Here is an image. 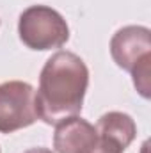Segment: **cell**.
I'll return each mask as SVG.
<instances>
[{
  "mask_svg": "<svg viewBox=\"0 0 151 153\" xmlns=\"http://www.w3.org/2000/svg\"><path fill=\"white\" fill-rule=\"evenodd\" d=\"M89 85V70L73 52L53 53L39 76L36 93L38 117L46 125L76 116L82 111L84 96Z\"/></svg>",
  "mask_w": 151,
  "mask_h": 153,
  "instance_id": "obj_1",
  "label": "cell"
},
{
  "mask_svg": "<svg viewBox=\"0 0 151 153\" xmlns=\"http://www.w3.org/2000/svg\"><path fill=\"white\" fill-rule=\"evenodd\" d=\"M110 53L114 62L130 71L137 91L150 98L151 75V32L148 27L130 25L114 34L110 41Z\"/></svg>",
  "mask_w": 151,
  "mask_h": 153,
  "instance_id": "obj_2",
  "label": "cell"
},
{
  "mask_svg": "<svg viewBox=\"0 0 151 153\" xmlns=\"http://www.w3.org/2000/svg\"><path fill=\"white\" fill-rule=\"evenodd\" d=\"M18 34L30 50L61 48L70 39L66 20L48 5H30L18 20Z\"/></svg>",
  "mask_w": 151,
  "mask_h": 153,
  "instance_id": "obj_3",
  "label": "cell"
},
{
  "mask_svg": "<svg viewBox=\"0 0 151 153\" xmlns=\"http://www.w3.org/2000/svg\"><path fill=\"white\" fill-rule=\"evenodd\" d=\"M36 91L21 80L0 84V132L11 134L36 123Z\"/></svg>",
  "mask_w": 151,
  "mask_h": 153,
  "instance_id": "obj_4",
  "label": "cell"
},
{
  "mask_svg": "<svg viewBox=\"0 0 151 153\" xmlns=\"http://www.w3.org/2000/svg\"><path fill=\"white\" fill-rule=\"evenodd\" d=\"M96 144V126L78 116L66 117L55 126L53 148L57 153H91Z\"/></svg>",
  "mask_w": 151,
  "mask_h": 153,
  "instance_id": "obj_5",
  "label": "cell"
},
{
  "mask_svg": "<svg viewBox=\"0 0 151 153\" xmlns=\"http://www.w3.org/2000/svg\"><path fill=\"white\" fill-rule=\"evenodd\" d=\"M98 146L109 153H124L137 135V126L132 116L124 112H107L96 125Z\"/></svg>",
  "mask_w": 151,
  "mask_h": 153,
  "instance_id": "obj_6",
  "label": "cell"
},
{
  "mask_svg": "<svg viewBox=\"0 0 151 153\" xmlns=\"http://www.w3.org/2000/svg\"><path fill=\"white\" fill-rule=\"evenodd\" d=\"M25 153H52L50 150H46V148H32V150H29V152Z\"/></svg>",
  "mask_w": 151,
  "mask_h": 153,
  "instance_id": "obj_7",
  "label": "cell"
},
{
  "mask_svg": "<svg viewBox=\"0 0 151 153\" xmlns=\"http://www.w3.org/2000/svg\"><path fill=\"white\" fill-rule=\"evenodd\" d=\"M91 153H109V152H107V150H103V148H100V146L96 144V148H94Z\"/></svg>",
  "mask_w": 151,
  "mask_h": 153,
  "instance_id": "obj_8",
  "label": "cell"
}]
</instances>
